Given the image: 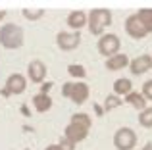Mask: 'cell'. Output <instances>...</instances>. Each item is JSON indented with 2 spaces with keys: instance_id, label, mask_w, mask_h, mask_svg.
<instances>
[{
  "instance_id": "1",
  "label": "cell",
  "mask_w": 152,
  "mask_h": 150,
  "mask_svg": "<svg viewBox=\"0 0 152 150\" xmlns=\"http://www.w3.org/2000/svg\"><path fill=\"white\" fill-rule=\"evenodd\" d=\"M112 12L108 8H94L87 14V27L89 33L94 37H102L106 33V29L112 25Z\"/></svg>"
},
{
  "instance_id": "2",
  "label": "cell",
  "mask_w": 152,
  "mask_h": 150,
  "mask_svg": "<svg viewBox=\"0 0 152 150\" xmlns=\"http://www.w3.org/2000/svg\"><path fill=\"white\" fill-rule=\"evenodd\" d=\"M25 41V33L19 25L15 23H4L0 27V44L6 50H18L23 46Z\"/></svg>"
},
{
  "instance_id": "3",
  "label": "cell",
  "mask_w": 152,
  "mask_h": 150,
  "mask_svg": "<svg viewBox=\"0 0 152 150\" xmlns=\"http://www.w3.org/2000/svg\"><path fill=\"white\" fill-rule=\"evenodd\" d=\"M89 94H91V89L85 81H67L62 85V96L69 98L77 106L85 104L89 100Z\"/></svg>"
},
{
  "instance_id": "4",
  "label": "cell",
  "mask_w": 152,
  "mask_h": 150,
  "mask_svg": "<svg viewBox=\"0 0 152 150\" xmlns=\"http://www.w3.org/2000/svg\"><path fill=\"white\" fill-rule=\"evenodd\" d=\"M115 150H137V133L131 127H119L114 133Z\"/></svg>"
},
{
  "instance_id": "5",
  "label": "cell",
  "mask_w": 152,
  "mask_h": 150,
  "mask_svg": "<svg viewBox=\"0 0 152 150\" xmlns=\"http://www.w3.org/2000/svg\"><path fill=\"white\" fill-rule=\"evenodd\" d=\"M98 52L102 56L110 58L114 54H119V48H121V41L115 33H104L100 39H98V44H96Z\"/></svg>"
},
{
  "instance_id": "6",
  "label": "cell",
  "mask_w": 152,
  "mask_h": 150,
  "mask_svg": "<svg viewBox=\"0 0 152 150\" xmlns=\"http://www.w3.org/2000/svg\"><path fill=\"white\" fill-rule=\"evenodd\" d=\"M56 44L64 52H71V50L79 48V44H81V31H60L56 35Z\"/></svg>"
},
{
  "instance_id": "7",
  "label": "cell",
  "mask_w": 152,
  "mask_h": 150,
  "mask_svg": "<svg viewBox=\"0 0 152 150\" xmlns=\"http://www.w3.org/2000/svg\"><path fill=\"white\" fill-rule=\"evenodd\" d=\"M46 73H48V68L42 60H31L29 66H27V81L35 83V85L45 83Z\"/></svg>"
},
{
  "instance_id": "8",
  "label": "cell",
  "mask_w": 152,
  "mask_h": 150,
  "mask_svg": "<svg viewBox=\"0 0 152 150\" xmlns=\"http://www.w3.org/2000/svg\"><path fill=\"white\" fill-rule=\"evenodd\" d=\"M125 33L129 35L131 39H135V41H141V39H145L146 35V29H145V25H142V21L137 17V14H131V15H127V19H125Z\"/></svg>"
},
{
  "instance_id": "9",
  "label": "cell",
  "mask_w": 152,
  "mask_h": 150,
  "mask_svg": "<svg viewBox=\"0 0 152 150\" xmlns=\"http://www.w3.org/2000/svg\"><path fill=\"white\" fill-rule=\"evenodd\" d=\"M6 92L10 94H14V96H18V94H23L25 92V89H27V77L23 73H12L10 77L6 79Z\"/></svg>"
},
{
  "instance_id": "10",
  "label": "cell",
  "mask_w": 152,
  "mask_h": 150,
  "mask_svg": "<svg viewBox=\"0 0 152 150\" xmlns=\"http://www.w3.org/2000/svg\"><path fill=\"white\" fill-rule=\"evenodd\" d=\"M152 69V58L150 54H139L137 58L129 62V71L133 75H145L146 71Z\"/></svg>"
},
{
  "instance_id": "11",
  "label": "cell",
  "mask_w": 152,
  "mask_h": 150,
  "mask_svg": "<svg viewBox=\"0 0 152 150\" xmlns=\"http://www.w3.org/2000/svg\"><path fill=\"white\" fill-rule=\"evenodd\" d=\"M67 27L71 31H81L83 27H87V12L85 10H73L67 14V19H66Z\"/></svg>"
},
{
  "instance_id": "12",
  "label": "cell",
  "mask_w": 152,
  "mask_h": 150,
  "mask_svg": "<svg viewBox=\"0 0 152 150\" xmlns=\"http://www.w3.org/2000/svg\"><path fill=\"white\" fill-rule=\"evenodd\" d=\"M64 137H66L67 141H71L73 144L81 143V141H85L87 137H89V131L83 127H79V125H73V123H67L66 129H64Z\"/></svg>"
},
{
  "instance_id": "13",
  "label": "cell",
  "mask_w": 152,
  "mask_h": 150,
  "mask_svg": "<svg viewBox=\"0 0 152 150\" xmlns=\"http://www.w3.org/2000/svg\"><path fill=\"white\" fill-rule=\"evenodd\" d=\"M129 62L131 58L127 56V54H114V56L106 58V69L108 71H119V69H125L129 68Z\"/></svg>"
},
{
  "instance_id": "14",
  "label": "cell",
  "mask_w": 152,
  "mask_h": 150,
  "mask_svg": "<svg viewBox=\"0 0 152 150\" xmlns=\"http://www.w3.org/2000/svg\"><path fill=\"white\" fill-rule=\"evenodd\" d=\"M31 102H33V108L37 110L39 114H45V112H48V110L52 108V96L50 94H42V92H37L33 98H31Z\"/></svg>"
},
{
  "instance_id": "15",
  "label": "cell",
  "mask_w": 152,
  "mask_h": 150,
  "mask_svg": "<svg viewBox=\"0 0 152 150\" xmlns=\"http://www.w3.org/2000/svg\"><path fill=\"white\" fill-rule=\"evenodd\" d=\"M123 102H125V104H129L131 108H135L137 112H142V110L146 108V104H148V100H146V98L142 96L139 90H131V92L123 98Z\"/></svg>"
},
{
  "instance_id": "16",
  "label": "cell",
  "mask_w": 152,
  "mask_h": 150,
  "mask_svg": "<svg viewBox=\"0 0 152 150\" xmlns=\"http://www.w3.org/2000/svg\"><path fill=\"white\" fill-rule=\"evenodd\" d=\"M131 90H133V83H131V79L119 77V79L114 81V94H115V96H119V98L123 96V98H125Z\"/></svg>"
},
{
  "instance_id": "17",
  "label": "cell",
  "mask_w": 152,
  "mask_h": 150,
  "mask_svg": "<svg viewBox=\"0 0 152 150\" xmlns=\"http://www.w3.org/2000/svg\"><path fill=\"white\" fill-rule=\"evenodd\" d=\"M69 123L79 125V127H83V129H87V131H89V129H91V125H93V119H91V116H89V114L79 112V114H73V116L69 117Z\"/></svg>"
},
{
  "instance_id": "18",
  "label": "cell",
  "mask_w": 152,
  "mask_h": 150,
  "mask_svg": "<svg viewBox=\"0 0 152 150\" xmlns=\"http://www.w3.org/2000/svg\"><path fill=\"white\" fill-rule=\"evenodd\" d=\"M137 17L142 21L146 33H152V8H141L137 12Z\"/></svg>"
},
{
  "instance_id": "19",
  "label": "cell",
  "mask_w": 152,
  "mask_h": 150,
  "mask_svg": "<svg viewBox=\"0 0 152 150\" xmlns=\"http://www.w3.org/2000/svg\"><path fill=\"white\" fill-rule=\"evenodd\" d=\"M139 125L145 129H152V106H146L142 112H139Z\"/></svg>"
},
{
  "instance_id": "20",
  "label": "cell",
  "mask_w": 152,
  "mask_h": 150,
  "mask_svg": "<svg viewBox=\"0 0 152 150\" xmlns=\"http://www.w3.org/2000/svg\"><path fill=\"white\" fill-rule=\"evenodd\" d=\"M121 104H123V100H121L119 96H115L114 92H112V94H108V96L104 98V106H102V108H104V112H112V110L119 108Z\"/></svg>"
},
{
  "instance_id": "21",
  "label": "cell",
  "mask_w": 152,
  "mask_h": 150,
  "mask_svg": "<svg viewBox=\"0 0 152 150\" xmlns=\"http://www.w3.org/2000/svg\"><path fill=\"white\" fill-rule=\"evenodd\" d=\"M67 73H69V77L79 79V81H83V79L87 77V69H85V66H81V64H69L67 66Z\"/></svg>"
},
{
  "instance_id": "22",
  "label": "cell",
  "mask_w": 152,
  "mask_h": 150,
  "mask_svg": "<svg viewBox=\"0 0 152 150\" xmlns=\"http://www.w3.org/2000/svg\"><path fill=\"white\" fill-rule=\"evenodd\" d=\"M21 15L25 19H29V21H37V19H41L45 15V10H29V8H25V10H21Z\"/></svg>"
},
{
  "instance_id": "23",
  "label": "cell",
  "mask_w": 152,
  "mask_h": 150,
  "mask_svg": "<svg viewBox=\"0 0 152 150\" xmlns=\"http://www.w3.org/2000/svg\"><path fill=\"white\" fill-rule=\"evenodd\" d=\"M141 94L146 98V100H152V79L142 83V89H141Z\"/></svg>"
},
{
  "instance_id": "24",
  "label": "cell",
  "mask_w": 152,
  "mask_h": 150,
  "mask_svg": "<svg viewBox=\"0 0 152 150\" xmlns=\"http://www.w3.org/2000/svg\"><path fill=\"white\" fill-rule=\"evenodd\" d=\"M52 87H54V83H52V81H45V83H41V90H39V92L48 94L50 90H52Z\"/></svg>"
},
{
  "instance_id": "25",
  "label": "cell",
  "mask_w": 152,
  "mask_h": 150,
  "mask_svg": "<svg viewBox=\"0 0 152 150\" xmlns=\"http://www.w3.org/2000/svg\"><path fill=\"white\" fill-rule=\"evenodd\" d=\"M45 150H64V148L60 146V144H48V146H46Z\"/></svg>"
},
{
  "instance_id": "26",
  "label": "cell",
  "mask_w": 152,
  "mask_h": 150,
  "mask_svg": "<svg viewBox=\"0 0 152 150\" xmlns=\"http://www.w3.org/2000/svg\"><path fill=\"white\" fill-rule=\"evenodd\" d=\"M94 110H96V114H98V116H104V108H102V106L94 104Z\"/></svg>"
},
{
  "instance_id": "27",
  "label": "cell",
  "mask_w": 152,
  "mask_h": 150,
  "mask_svg": "<svg viewBox=\"0 0 152 150\" xmlns=\"http://www.w3.org/2000/svg\"><path fill=\"white\" fill-rule=\"evenodd\" d=\"M4 17H6V10H0V21H4Z\"/></svg>"
},
{
  "instance_id": "28",
  "label": "cell",
  "mask_w": 152,
  "mask_h": 150,
  "mask_svg": "<svg viewBox=\"0 0 152 150\" xmlns=\"http://www.w3.org/2000/svg\"><path fill=\"white\" fill-rule=\"evenodd\" d=\"M142 150H152V143H146L145 146H142Z\"/></svg>"
},
{
  "instance_id": "29",
  "label": "cell",
  "mask_w": 152,
  "mask_h": 150,
  "mask_svg": "<svg viewBox=\"0 0 152 150\" xmlns=\"http://www.w3.org/2000/svg\"><path fill=\"white\" fill-rule=\"evenodd\" d=\"M23 150H31V148H23Z\"/></svg>"
},
{
  "instance_id": "30",
  "label": "cell",
  "mask_w": 152,
  "mask_h": 150,
  "mask_svg": "<svg viewBox=\"0 0 152 150\" xmlns=\"http://www.w3.org/2000/svg\"><path fill=\"white\" fill-rule=\"evenodd\" d=\"M150 58H152V54H150Z\"/></svg>"
}]
</instances>
